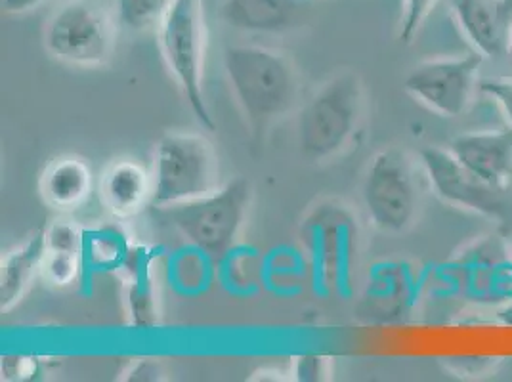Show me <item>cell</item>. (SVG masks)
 <instances>
[{
  "mask_svg": "<svg viewBox=\"0 0 512 382\" xmlns=\"http://www.w3.org/2000/svg\"><path fill=\"white\" fill-rule=\"evenodd\" d=\"M224 71L235 102L255 134H264L299 104L297 65L281 50L258 44L228 46Z\"/></svg>",
  "mask_w": 512,
  "mask_h": 382,
  "instance_id": "cell-1",
  "label": "cell"
},
{
  "mask_svg": "<svg viewBox=\"0 0 512 382\" xmlns=\"http://www.w3.org/2000/svg\"><path fill=\"white\" fill-rule=\"evenodd\" d=\"M365 117L362 79L344 71L329 79L299 111V146L312 163H327L356 140Z\"/></svg>",
  "mask_w": 512,
  "mask_h": 382,
  "instance_id": "cell-2",
  "label": "cell"
},
{
  "mask_svg": "<svg viewBox=\"0 0 512 382\" xmlns=\"http://www.w3.org/2000/svg\"><path fill=\"white\" fill-rule=\"evenodd\" d=\"M300 241L314 283L325 293L350 297L360 247V226L354 211L341 201H320L302 218Z\"/></svg>",
  "mask_w": 512,
  "mask_h": 382,
  "instance_id": "cell-3",
  "label": "cell"
},
{
  "mask_svg": "<svg viewBox=\"0 0 512 382\" xmlns=\"http://www.w3.org/2000/svg\"><path fill=\"white\" fill-rule=\"evenodd\" d=\"M253 190L245 178H234L203 197L157 209L197 251L222 260L245 226Z\"/></svg>",
  "mask_w": 512,
  "mask_h": 382,
  "instance_id": "cell-4",
  "label": "cell"
},
{
  "mask_svg": "<svg viewBox=\"0 0 512 382\" xmlns=\"http://www.w3.org/2000/svg\"><path fill=\"white\" fill-rule=\"evenodd\" d=\"M155 33L163 60L195 119L203 128L214 130L216 123L203 86L207 52L203 0H174L169 14Z\"/></svg>",
  "mask_w": 512,
  "mask_h": 382,
  "instance_id": "cell-5",
  "label": "cell"
},
{
  "mask_svg": "<svg viewBox=\"0 0 512 382\" xmlns=\"http://www.w3.org/2000/svg\"><path fill=\"white\" fill-rule=\"evenodd\" d=\"M151 207L165 209L220 188V167L213 144L195 132L165 134L153 153Z\"/></svg>",
  "mask_w": 512,
  "mask_h": 382,
  "instance_id": "cell-6",
  "label": "cell"
},
{
  "mask_svg": "<svg viewBox=\"0 0 512 382\" xmlns=\"http://www.w3.org/2000/svg\"><path fill=\"white\" fill-rule=\"evenodd\" d=\"M362 201L379 232L402 235L413 228L421 211V184L406 149H381L371 157L363 176Z\"/></svg>",
  "mask_w": 512,
  "mask_h": 382,
  "instance_id": "cell-7",
  "label": "cell"
},
{
  "mask_svg": "<svg viewBox=\"0 0 512 382\" xmlns=\"http://www.w3.org/2000/svg\"><path fill=\"white\" fill-rule=\"evenodd\" d=\"M115 10L104 0H64L44 25L46 52L75 67H102L115 50Z\"/></svg>",
  "mask_w": 512,
  "mask_h": 382,
  "instance_id": "cell-8",
  "label": "cell"
},
{
  "mask_svg": "<svg viewBox=\"0 0 512 382\" xmlns=\"http://www.w3.org/2000/svg\"><path fill=\"white\" fill-rule=\"evenodd\" d=\"M484 60L476 50L461 56L427 60L407 73L404 90L428 111L455 119L467 113L472 104Z\"/></svg>",
  "mask_w": 512,
  "mask_h": 382,
  "instance_id": "cell-9",
  "label": "cell"
},
{
  "mask_svg": "<svg viewBox=\"0 0 512 382\" xmlns=\"http://www.w3.org/2000/svg\"><path fill=\"white\" fill-rule=\"evenodd\" d=\"M421 165L432 191L449 207L505 222L512 214L509 191L499 190L463 167L448 148L421 151Z\"/></svg>",
  "mask_w": 512,
  "mask_h": 382,
  "instance_id": "cell-10",
  "label": "cell"
},
{
  "mask_svg": "<svg viewBox=\"0 0 512 382\" xmlns=\"http://www.w3.org/2000/svg\"><path fill=\"white\" fill-rule=\"evenodd\" d=\"M451 16L472 50L484 58L509 56L512 0H449Z\"/></svg>",
  "mask_w": 512,
  "mask_h": 382,
  "instance_id": "cell-11",
  "label": "cell"
},
{
  "mask_svg": "<svg viewBox=\"0 0 512 382\" xmlns=\"http://www.w3.org/2000/svg\"><path fill=\"white\" fill-rule=\"evenodd\" d=\"M314 0H218V18L230 29L281 35L308 25Z\"/></svg>",
  "mask_w": 512,
  "mask_h": 382,
  "instance_id": "cell-12",
  "label": "cell"
},
{
  "mask_svg": "<svg viewBox=\"0 0 512 382\" xmlns=\"http://www.w3.org/2000/svg\"><path fill=\"white\" fill-rule=\"evenodd\" d=\"M453 157L467 169L499 190L512 184V128L467 132L449 142Z\"/></svg>",
  "mask_w": 512,
  "mask_h": 382,
  "instance_id": "cell-13",
  "label": "cell"
},
{
  "mask_svg": "<svg viewBox=\"0 0 512 382\" xmlns=\"http://www.w3.org/2000/svg\"><path fill=\"white\" fill-rule=\"evenodd\" d=\"M100 199L117 220L142 213L153 199V176L134 159H117L107 165L100 180Z\"/></svg>",
  "mask_w": 512,
  "mask_h": 382,
  "instance_id": "cell-14",
  "label": "cell"
},
{
  "mask_svg": "<svg viewBox=\"0 0 512 382\" xmlns=\"http://www.w3.org/2000/svg\"><path fill=\"white\" fill-rule=\"evenodd\" d=\"M488 253L490 249L478 247L457 264L463 270V293L472 302L505 304L512 298L511 249Z\"/></svg>",
  "mask_w": 512,
  "mask_h": 382,
  "instance_id": "cell-15",
  "label": "cell"
},
{
  "mask_svg": "<svg viewBox=\"0 0 512 382\" xmlns=\"http://www.w3.org/2000/svg\"><path fill=\"white\" fill-rule=\"evenodd\" d=\"M92 186V170L85 159L77 155H62L44 167L39 191L48 207L67 213L85 205Z\"/></svg>",
  "mask_w": 512,
  "mask_h": 382,
  "instance_id": "cell-16",
  "label": "cell"
},
{
  "mask_svg": "<svg viewBox=\"0 0 512 382\" xmlns=\"http://www.w3.org/2000/svg\"><path fill=\"white\" fill-rule=\"evenodd\" d=\"M46 253L44 230L29 235L22 245L10 249L0 260V310H12L31 289L33 279L41 276Z\"/></svg>",
  "mask_w": 512,
  "mask_h": 382,
  "instance_id": "cell-17",
  "label": "cell"
},
{
  "mask_svg": "<svg viewBox=\"0 0 512 382\" xmlns=\"http://www.w3.org/2000/svg\"><path fill=\"white\" fill-rule=\"evenodd\" d=\"M125 272L128 318L136 329H153L159 323L157 295L150 276V260L140 249H130L125 264L119 268Z\"/></svg>",
  "mask_w": 512,
  "mask_h": 382,
  "instance_id": "cell-18",
  "label": "cell"
},
{
  "mask_svg": "<svg viewBox=\"0 0 512 382\" xmlns=\"http://www.w3.org/2000/svg\"><path fill=\"white\" fill-rule=\"evenodd\" d=\"M174 0H113L119 25L132 33L157 31L169 14Z\"/></svg>",
  "mask_w": 512,
  "mask_h": 382,
  "instance_id": "cell-19",
  "label": "cell"
},
{
  "mask_svg": "<svg viewBox=\"0 0 512 382\" xmlns=\"http://www.w3.org/2000/svg\"><path fill=\"white\" fill-rule=\"evenodd\" d=\"M83 253L69 251H48L41 264V277L52 287H69L81 276Z\"/></svg>",
  "mask_w": 512,
  "mask_h": 382,
  "instance_id": "cell-20",
  "label": "cell"
},
{
  "mask_svg": "<svg viewBox=\"0 0 512 382\" xmlns=\"http://www.w3.org/2000/svg\"><path fill=\"white\" fill-rule=\"evenodd\" d=\"M121 237L123 235L102 230L94 235L92 241H85V247H88L86 253H90L92 262L100 268H121L130 253V247L121 241Z\"/></svg>",
  "mask_w": 512,
  "mask_h": 382,
  "instance_id": "cell-21",
  "label": "cell"
},
{
  "mask_svg": "<svg viewBox=\"0 0 512 382\" xmlns=\"http://www.w3.org/2000/svg\"><path fill=\"white\" fill-rule=\"evenodd\" d=\"M44 241L48 251H69V253H83L85 251V234L79 226L58 220L52 222L44 230Z\"/></svg>",
  "mask_w": 512,
  "mask_h": 382,
  "instance_id": "cell-22",
  "label": "cell"
},
{
  "mask_svg": "<svg viewBox=\"0 0 512 382\" xmlns=\"http://www.w3.org/2000/svg\"><path fill=\"white\" fill-rule=\"evenodd\" d=\"M436 4L438 0H402L400 33H398L402 43H413V39L419 35L421 27L427 22Z\"/></svg>",
  "mask_w": 512,
  "mask_h": 382,
  "instance_id": "cell-23",
  "label": "cell"
},
{
  "mask_svg": "<svg viewBox=\"0 0 512 382\" xmlns=\"http://www.w3.org/2000/svg\"><path fill=\"white\" fill-rule=\"evenodd\" d=\"M293 379L299 382H325L333 375V361L320 354H304L293 361Z\"/></svg>",
  "mask_w": 512,
  "mask_h": 382,
  "instance_id": "cell-24",
  "label": "cell"
},
{
  "mask_svg": "<svg viewBox=\"0 0 512 382\" xmlns=\"http://www.w3.org/2000/svg\"><path fill=\"white\" fill-rule=\"evenodd\" d=\"M480 92L486 94L499 111L503 113V119L512 128V77H491L480 81Z\"/></svg>",
  "mask_w": 512,
  "mask_h": 382,
  "instance_id": "cell-25",
  "label": "cell"
},
{
  "mask_svg": "<svg viewBox=\"0 0 512 382\" xmlns=\"http://www.w3.org/2000/svg\"><path fill=\"white\" fill-rule=\"evenodd\" d=\"M125 382H163L167 381L165 365L155 358H138L128 365L119 377Z\"/></svg>",
  "mask_w": 512,
  "mask_h": 382,
  "instance_id": "cell-26",
  "label": "cell"
},
{
  "mask_svg": "<svg viewBox=\"0 0 512 382\" xmlns=\"http://www.w3.org/2000/svg\"><path fill=\"white\" fill-rule=\"evenodd\" d=\"M2 381H29L39 371L37 358H25V356H6L0 363Z\"/></svg>",
  "mask_w": 512,
  "mask_h": 382,
  "instance_id": "cell-27",
  "label": "cell"
},
{
  "mask_svg": "<svg viewBox=\"0 0 512 382\" xmlns=\"http://www.w3.org/2000/svg\"><path fill=\"white\" fill-rule=\"evenodd\" d=\"M43 2L44 0H2V8L8 14H25Z\"/></svg>",
  "mask_w": 512,
  "mask_h": 382,
  "instance_id": "cell-28",
  "label": "cell"
},
{
  "mask_svg": "<svg viewBox=\"0 0 512 382\" xmlns=\"http://www.w3.org/2000/svg\"><path fill=\"white\" fill-rule=\"evenodd\" d=\"M497 318H499V321H501L503 325L512 327V298L509 300V302H505V304L499 308V312H497Z\"/></svg>",
  "mask_w": 512,
  "mask_h": 382,
  "instance_id": "cell-29",
  "label": "cell"
},
{
  "mask_svg": "<svg viewBox=\"0 0 512 382\" xmlns=\"http://www.w3.org/2000/svg\"><path fill=\"white\" fill-rule=\"evenodd\" d=\"M509 58H511V62H512V39H511V46H509Z\"/></svg>",
  "mask_w": 512,
  "mask_h": 382,
  "instance_id": "cell-30",
  "label": "cell"
},
{
  "mask_svg": "<svg viewBox=\"0 0 512 382\" xmlns=\"http://www.w3.org/2000/svg\"><path fill=\"white\" fill-rule=\"evenodd\" d=\"M509 249H511V256H512V241H511V245H509Z\"/></svg>",
  "mask_w": 512,
  "mask_h": 382,
  "instance_id": "cell-31",
  "label": "cell"
}]
</instances>
